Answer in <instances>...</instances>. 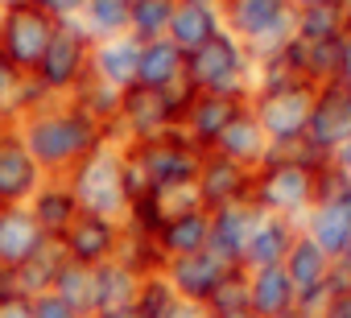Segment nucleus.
Returning a JSON list of instances; mask_svg holds the SVG:
<instances>
[{
  "instance_id": "obj_9",
  "label": "nucleus",
  "mask_w": 351,
  "mask_h": 318,
  "mask_svg": "<svg viewBox=\"0 0 351 318\" xmlns=\"http://www.w3.org/2000/svg\"><path fill=\"white\" fill-rule=\"evenodd\" d=\"M91 50H95V42H91V34L79 21H58L54 38H50V46H46V54H42V62L34 71V79L50 95L66 99L79 87V79L91 71Z\"/></svg>"
},
{
  "instance_id": "obj_14",
  "label": "nucleus",
  "mask_w": 351,
  "mask_h": 318,
  "mask_svg": "<svg viewBox=\"0 0 351 318\" xmlns=\"http://www.w3.org/2000/svg\"><path fill=\"white\" fill-rule=\"evenodd\" d=\"M62 244H66V256L75 260V265H108V260H116L120 256V244H124V223H116V219H104V215H79L71 228H66V236H62Z\"/></svg>"
},
{
  "instance_id": "obj_35",
  "label": "nucleus",
  "mask_w": 351,
  "mask_h": 318,
  "mask_svg": "<svg viewBox=\"0 0 351 318\" xmlns=\"http://www.w3.org/2000/svg\"><path fill=\"white\" fill-rule=\"evenodd\" d=\"M58 95H50L34 75H21V83L13 87V95H9V103H5V112H0V120L5 124H21L25 116H34V112H42L46 103H54Z\"/></svg>"
},
{
  "instance_id": "obj_49",
  "label": "nucleus",
  "mask_w": 351,
  "mask_h": 318,
  "mask_svg": "<svg viewBox=\"0 0 351 318\" xmlns=\"http://www.w3.org/2000/svg\"><path fill=\"white\" fill-rule=\"evenodd\" d=\"M339 260H343V265L351 269V236H347V244H343V256H339Z\"/></svg>"
},
{
  "instance_id": "obj_2",
  "label": "nucleus",
  "mask_w": 351,
  "mask_h": 318,
  "mask_svg": "<svg viewBox=\"0 0 351 318\" xmlns=\"http://www.w3.org/2000/svg\"><path fill=\"white\" fill-rule=\"evenodd\" d=\"M322 157L302 140L285 149H269V162L252 174V203L269 215L302 219L318 203V174H322Z\"/></svg>"
},
{
  "instance_id": "obj_15",
  "label": "nucleus",
  "mask_w": 351,
  "mask_h": 318,
  "mask_svg": "<svg viewBox=\"0 0 351 318\" xmlns=\"http://www.w3.org/2000/svg\"><path fill=\"white\" fill-rule=\"evenodd\" d=\"M248 99H232V95H207V91H195V99L186 103L182 120H178V132L199 149V153H211L219 132L232 124V116L244 108Z\"/></svg>"
},
{
  "instance_id": "obj_43",
  "label": "nucleus",
  "mask_w": 351,
  "mask_h": 318,
  "mask_svg": "<svg viewBox=\"0 0 351 318\" xmlns=\"http://www.w3.org/2000/svg\"><path fill=\"white\" fill-rule=\"evenodd\" d=\"M322 318H351V289H339V293L330 297V306H326Z\"/></svg>"
},
{
  "instance_id": "obj_27",
  "label": "nucleus",
  "mask_w": 351,
  "mask_h": 318,
  "mask_svg": "<svg viewBox=\"0 0 351 318\" xmlns=\"http://www.w3.org/2000/svg\"><path fill=\"white\" fill-rule=\"evenodd\" d=\"M136 289H141V273H132L120 256L95 265V314H116L136 306Z\"/></svg>"
},
{
  "instance_id": "obj_39",
  "label": "nucleus",
  "mask_w": 351,
  "mask_h": 318,
  "mask_svg": "<svg viewBox=\"0 0 351 318\" xmlns=\"http://www.w3.org/2000/svg\"><path fill=\"white\" fill-rule=\"evenodd\" d=\"M34 5L42 13H50L54 21H79V13H83L87 0H34Z\"/></svg>"
},
{
  "instance_id": "obj_24",
  "label": "nucleus",
  "mask_w": 351,
  "mask_h": 318,
  "mask_svg": "<svg viewBox=\"0 0 351 318\" xmlns=\"http://www.w3.org/2000/svg\"><path fill=\"white\" fill-rule=\"evenodd\" d=\"M42 228L29 207H0V269H21L42 248Z\"/></svg>"
},
{
  "instance_id": "obj_19",
  "label": "nucleus",
  "mask_w": 351,
  "mask_h": 318,
  "mask_svg": "<svg viewBox=\"0 0 351 318\" xmlns=\"http://www.w3.org/2000/svg\"><path fill=\"white\" fill-rule=\"evenodd\" d=\"M269 149H273V145H269L261 120H256L252 108L244 103V108L232 116V124L219 132V140H215L211 153H223V157H232V162H240V166H248V170H261V166L269 162Z\"/></svg>"
},
{
  "instance_id": "obj_31",
  "label": "nucleus",
  "mask_w": 351,
  "mask_h": 318,
  "mask_svg": "<svg viewBox=\"0 0 351 318\" xmlns=\"http://www.w3.org/2000/svg\"><path fill=\"white\" fill-rule=\"evenodd\" d=\"M71 265V256H66V244L62 240H54V236H46L42 240V248L17 269L21 273V285H25V293L29 297H38V293H50L54 289V281H58V273Z\"/></svg>"
},
{
  "instance_id": "obj_41",
  "label": "nucleus",
  "mask_w": 351,
  "mask_h": 318,
  "mask_svg": "<svg viewBox=\"0 0 351 318\" xmlns=\"http://www.w3.org/2000/svg\"><path fill=\"white\" fill-rule=\"evenodd\" d=\"M21 83V71L0 54V112H5V103H9V95H13V87Z\"/></svg>"
},
{
  "instance_id": "obj_22",
  "label": "nucleus",
  "mask_w": 351,
  "mask_h": 318,
  "mask_svg": "<svg viewBox=\"0 0 351 318\" xmlns=\"http://www.w3.org/2000/svg\"><path fill=\"white\" fill-rule=\"evenodd\" d=\"M186 83V50H178L169 38L157 42H141V71H136V87H153V91H173Z\"/></svg>"
},
{
  "instance_id": "obj_50",
  "label": "nucleus",
  "mask_w": 351,
  "mask_h": 318,
  "mask_svg": "<svg viewBox=\"0 0 351 318\" xmlns=\"http://www.w3.org/2000/svg\"><path fill=\"white\" fill-rule=\"evenodd\" d=\"M277 318H306V314H302V310L293 306V310H285V314H277Z\"/></svg>"
},
{
  "instance_id": "obj_11",
  "label": "nucleus",
  "mask_w": 351,
  "mask_h": 318,
  "mask_svg": "<svg viewBox=\"0 0 351 318\" xmlns=\"http://www.w3.org/2000/svg\"><path fill=\"white\" fill-rule=\"evenodd\" d=\"M124 149L136 157V166L145 170V178L153 186H161V182H191L199 174V162H203V153L178 128H169L165 136H153V140H141V145H124Z\"/></svg>"
},
{
  "instance_id": "obj_23",
  "label": "nucleus",
  "mask_w": 351,
  "mask_h": 318,
  "mask_svg": "<svg viewBox=\"0 0 351 318\" xmlns=\"http://www.w3.org/2000/svg\"><path fill=\"white\" fill-rule=\"evenodd\" d=\"M136 71H141V42L136 38H112V42H95L91 50V75L104 79L116 91L136 87Z\"/></svg>"
},
{
  "instance_id": "obj_47",
  "label": "nucleus",
  "mask_w": 351,
  "mask_h": 318,
  "mask_svg": "<svg viewBox=\"0 0 351 318\" xmlns=\"http://www.w3.org/2000/svg\"><path fill=\"white\" fill-rule=\"evenodd\" d=\"M343 79H351V34L343 38Z\"/></svg>"
},
{
  "instance_id": "obj_52",
  "label": "nucleus",
  "mask_w": 351,
  "mask_h": 318,
  "mask_svg": "<svg viewBox=\"0 0 351 318\" xmlns=\"http://www.w3.org/2000/svg\"><path fill=\"white\" fill-rule=\"evenodd\" d=\"M0 5H17V0H0Z\"/></svg>"
},
{
  "instance_id": "obj_37",
  "label": "nucleus",
  "mask_w": 351,
  "mask_h": 318,
  "mask_svg": "<svg viewBox=\"0 0 351 318\" xmlns=\"http://www.w3.org/2000/svg\"><path fill=\"white\" fill-rule=\"evenodd\" d=\"M240 310H248V273H244V269H232V273L219 281V289L211 293L207 314H211V318H223V314H240Z\"/></svg>"
},
{
  "instance_id": "obj_32",
  "label": "nucleus",
  "mask_w": 351,
  "mask_h": 318,
  "mask_svg": "<svg viewBox=\"0 0 351 318\" xmlns=\"http://www.w3.org/2000/svg\"><path fill=\"white\" fill-rule=\"evenodd\" d=\"M128 17H132V0H87L79 25L91 34V42H112L128 34Z\"/></svg>"
},
{
  "instance_id": "obj_33",
  "label": "nucleus",
  "mask_w": 351,
  "mask_h": 318,
  "mask_svg": "<svg viewBox=\"0 0 351 318\" xmlns=\"http://www.w3.org/2000/svg\"><path fill=\"white\" fill-rule=\"evenodd\" d=\"M54 293L83 318H95V269L91 265H66L54 281Z\"/></svg>"
},
{
  "instance_id": "obj_10",
  "label": "nucleus",
  "mask_w": 351,
  "mask_h": 318,
  "mask_svg": "<svg viewBox=\"0 0 351 318\" xmlns=\"http://www.w3.org/2000/svg\"><path fill=\"white\" fill-rule=\"evenodd\" d=\"M351 140V79H330L318 87L314 95V116H310V128H306V145L330 162L335 149Z\"/></svg>"
},
{
  "instance_id": "obj_40",
  "label": "nucleus",
  "mask_w": 351,
  "mask_h": 318,
  "mask_svg": "<svg viewBox=\"0 0 351 318\" xmlns=\"http://www.w3.org/2000/svg\"><path fill=\"white\" fill-rule=\"evenodd\" d=\"M17 297H29L25 285H21V273H17V269H0V306H5V302H17Z\"/></svg>"
},
{
  "instance_id": "obj_53",
  "label": "nucleus",
  "mask_w": 351,
  "mask_h": 318,
  "mask_svg": "<svg viewBox=\"0 0 351 318\" xmlns=\"http://www.w3.org/2000/svg\"><path fill=\"white\" fill-rule=\"evenodd\" d=\"M347 13H351V5H347Z\"/></svg>"
},
{
  "instance_id": "obj_38",
  "label": "nucleus",
  "mask_w": 351,
  "mask_h": 318,
  "mask_svg": "<svg viewBox=\"0 0 351 318\" xmlns=\"http://www.w3.org/2000/svg\"><path fill=\"white\" fill-rule=\"evenodd\" d=\"M29 302H34V318H83V314H75L54 289H50V293H38V297H29Z\"/></svg>"
},
{
  "instance_id": "obj_13",
  "label": "nucleus",
  "mask_w": 351,
  "mask_h": 318,
  "mask_svg": "<svg viewBox=\"0 0 351 318\" xmlns=\"http://www.w3.org/2000/svg\"><path fill=\"white\" fill-rule=\"evenodd\" d=\"M252 174L248 166L232 162V157L223 153H203L199 162V199L207 211H219V207H232V203H252Z\"/></svg>"
},
{
  "instance_id": "obj_34",
  "label": "nucleus",
  "mask_w": 351,
  "mask_h": 318,
  "mask_svg": "<svg viewBox=\"0 0 351 318\" xmlns=\"http://www.w3.org/2000/svg\"><path fill=\"white\" fill-rule=\"evenodd\" d=\"M169 21H173V0H132L128 38H136V42L169 38Z\"/></svg>"
},
{
  "instance_id": "obj_12",
  "label": "nucleus",
  "mask_w": 351,
  "mask_h": 318,
  "mask_svg": "<svg viewBox=\"0 0 351 318\" xmlns=\"http://www.w3.org/2000/svg\"><path fill=\"white\" fill-rule=\"evenodd\" d=\"M42 182L46 174L25 149L17 124H0V207H29Z\"/></svg>"
},
{
  "instance_id": "obj_54",
  "label": "nucleus",
  "mask_w": 351,
  "mask_h": 318,
  "mask_svg": "<svg viewBox=\"0 0 351 318\" xmlns=\"http://www.w3.org/2000/svg\"><path fill=\"white\" fill-rule=\"evenodd\" d=\"M0 124H5V120H0Z\"/></svg>"
},
{
  "instance_id": "obj_26",
  "label": "nucleus",
  "mask_w": 351,
  "mask_h": 318,
  "mask_svg": "<svg viewBox=\"0 0 351 318\" xmlns=\"http://www.w3.org/2000/svg\"><path fill=\"white\" fill-rule=\"evenodd\" d=\"M153 240H157V252L165 260L207 252V244H211V211H191L182 219H169V223H161L153 232Z\"/></svg>"
},
{
  "instance_id": "obj_16",
  "label": "nucleus",
  "mask_w": 351,
  "mask_h": 318,
  "mask_svg": "<svg viewBox=\"0 0 351 318\" xmlns=\"http://www.w3.org/2000/svg\"><path fill=\"white\" fill-rule=\"evenodd\" d=\"M165 281L173 285L178 302H191V306H207L211 293L219 289V281L232 273L215 252H195V256H178V260H165Z\"/></svg>"
},
{
  "instance_id": "obj_18",
  "label": "nucleus",
  "mask_w": 351,
  "mask_h": 318,
  "mask_svg": "<svg viewBox=\"0 0 351 318\" xmlns=\"http://www.w3.org/2000/svg\"><path fill=\"white\" fill-rule=\"evenodd\" d=\"M223 0H173V21H169V42L195 54L207 46L215 34H223Z\"/></svg>"
},
{
  "instance_id": "obj_4",
  "label": "nucleus",
  "mask_w": 351,
  "mask_h": 318,
  "mask_svg": "<svg viewBox=\"0 0 351 318\" xmlns=\"http://www.w3.org/2000/svg\"><path fill=\"white\" fill-rule=\"evenodd\" d=\"M186 83L207 95H232V99H252L256 83V62L244 50L236 34H215L207 46L186 54Z\"/></svg>"
},
{
  "instance_id": "obj_30",
  "label": "nucleus",
  "mask_w": 351,
  "mask_h": 318,
  "mask_svg": "<svg viewBox=\"0 0 351 318\" xmlns=\"http://www.w3.org/2000/svg\"><path fill=\"white\" fill-rule=\"evenodd\" d=\"M66 99H71L87 120H95L104 132H112V128H116V116H120V99H124V91L108 87L104 79H95V75L87 71V75L79 79V87H75Z\"/></svg>"
},
{
  "instance_id": "obj_17",
  "label": "nucleus",
  "mask_w": 351,
  "mask_h": 318,
  "mask_svg": "<svg viewBox=\"0 0 351 318\" xmlns=\"http://www.w3.org/2000/svg\"><path fill=\"white\" fill-rule=\"evenodd\" d=\"M256 215H261L256 203H232V207L211 211V244H207V252H215L228 269H244V248L252 240Z\"/></svg>"
},
{
  "instance_id": "obj_51",
  "label": "nucleus",
  "mask_w": 351,
  "mask_h": 318,
  "mask_svg": "<svg viewBox=\"0 0 351 318\" xmlns=\"http://www.w3.org/2000/svg\"><path fill=\"white\" fill-rule=\"evenodd\" d=\"M223 318H256L252 310H240V314H223Z\"/></svg>"
},
{
  "instance_id": "obj_28",
  "label": "nucleus",
  "mask_w": 351,
  "mask_h": 318,
  "mask_svg": "<svg viewBox=\"0 0 351 318\" xmlns=\"http://www.w3.org/2000/svg\"><path fill=\"white\" fill-rule=\"evenodd\" d=\"M281 269L289 273V281H293V289H298V293H310V289H318V285H326V281H330L335 260H330L314 240H306V236L298 232V240H293V248H289V256H285V265H281Z\"/></svg>"
},
{
  "instance_id": "obj_48",
  "label": "nucleus",
  "mask_w": 351,
  "mask_h": 318,
  "mask_svg": "<svg viewBox=\"0 0 351 318\" xmlns=\"http://www.w3.org/2000/svg\"><path fill=\"white\" fill-rule=\"evenodd\" d=\"M95 318H145L136 306H128V310H116V314H95Z\"/></svg>"
},
{
  "instance_id": "obj_3",
  "label": "nucleus",
  "mask_w": 351,
  "mask_h": 318,
  "mask_svg": "<svg viewBox=\"0 0 351 318\" xmlns=\"http://www.w3.org/2000/svg\"><path fill=\"white\" fill-rule=\"evenodd\" d=\"M79 211L87 215H104L124 223L128 219V195H124V145L120 140H104L99 149H91L83 162L66 174Z\"/></svg>"
},
{
  "instance_id": "obj_8",
  "label": "nucleus",
  "mask_w": 351,
  "mask_h": 318,
  "mask_svg": "<svg viewBox=\"0 0 351 318\" xmlns=\"http://www.w3.org/2000/svg\"><path fill=\"white\" fill-rule=\"evenodd\" d=\"M58 21L42 13L34 0H17V5H0V54H5L21 75H34Z\"/></svg>"
},
{
  "instance_id": "obj_5",
  "label": "nucleus",
  "mask_w": 351,
  "mask_h": 318,
  "mask_svg": "<svg viewBox=\"0 0 351 318\" xmlns=\"http://www.w3.org/2000/svg\"><path fill=\"white\" fill-rule=\"evenodd\" d=\"M195 99V87L182 83L173 91H153V87H128L124 99H120V116H116V128L108 132V140H120V145H141V140H153V136H165L169 128H178L186 103Z\"/></svg>"
},
{
  "instance_id": "obj_1",
  "label": "nucleus",
  "mask_w": 351,
  "mask_h": 318,
  "mask_svg": "<svg viewBox=\"0 0 351 318\" xmlns=\"http://www.w3.org/2000/svg\"><path fill=\"white\" fill-rule=\"evenodd\" d=\"M17 132L46 178H66L91 149H99L108 140V132L95 120H87L71 99H54L42 112L25 116L17 124Z\"/></svg>"
},
{
  "instance_id": "obj_36",
  "label": "nucleus",
  "mask_w": 351,
  "mask_h": 318,
  "mask_svg": "<svg viewBox=\"0 0 351 318\" xmlns=\"http://www.w3.org/2000/svg\"><path fill=\"white\" fill-rule=\"evenodd\" d=\"M178 293H173V285L165 281V273H149L141 277V289H136V310L145 318H169L173 310H178Z\"/></svg>"
},
{
  "instance_id": "obj_20",
  "label": "nucleus",
  "mask_w": 351,
  "mask_h": 318,
  "mask_svg": "<svg viewBox=\"0 0 351 318\" xmlns=\"http://www.w3.org/2000/svg\"><path fill=\"white\" fill-rule=\"evenodd\" d=\"M29 215H34V223L42 228V236L62 240L66 228H71L83 211H79V199H75V191H71L66 178H46V182L38 186V195L29 199Z\"/></svg>"
},
{
  "instance_id": "obj_44",
  "label": "nucleus",
  "mask_w": 351,
  "mask_h": 318,
  "mask_svg": "<svg viewBox=\"0 0 351 318\" xmlns=\"http://www.w3.org/2000/svg\"><path fill=\"white\" fill-rule=\"evenodd\" d=\"M0 318H34V302H29V297L5 302V306H0Z\"/></svg>"
},
{
  "instance_id": "obj_29",
  "label": "nucleus",
  "mask_w": 351,
  "mask_h": 318,
  "mask_svg": "<svg viewBox=\"0 0 351 318\" xmlns=\"http://www.w3.org/2000/svg\"><path fill=\"white\" fill-rule=\"evenodd\" d=\"M351 34V13L347 5H314V9H293V38L298 42H339Z\"/></svg>"
},
{
  "instance_id": "obj_25",
  "label": "nucleus",
  "mask_w": 351,
  "mask_h": 318,
  "mask_svg": "<svg viewBox=\"0 0 351 318\" xmlns=\"http://www.w3.org/2000/svg\"><path fill=\"white\" fill-rule=\"evenodd\" d=\"M244 273H248V310L256 318H277V314L298 306V289H293V281L281 265L244 269Z\"/></svg>"
},
{
  "instance_id": "obj_46",
  "label": "nucleus",
  "mask_w": 351,
  "mask_h": 318,
  "mask_svg": "<svg viewBox=\"0 0 351 318\" xmlns=\"http://www.w3.org/2000/svg\"><path fill=\"white\" fill-rule=\"evenodd\" d=\"M293 9H314V5H351V0H289Z\"/></svg>"
},
{
  "instance_id": "obj_45",
  "label": "nucleus",
  "mask_w": 351,
  "mask_h": 318,
  "mask_svg": "<svg viewBox=\"0 0 351 318\" xmlns=\"http://www.w3.org/2000/svg\"><path fill=\"white\" fill-rule=\"evenodd\" d=\"M169 318H211V314H207V306H191V302H182Z\"/></svg>"
},
{
  "instance_id": "obj_21",
  "label": "nucleus",
  "mask_w": 351,
  "mask_h": 318,
  "mask_svg": "<svg viewBox=\"0 0 351 318\" xmlns=\"http://www.w3.org/2000/svg\"><path fill=\"white\" fill-rule=\"evenodd\" d=\"M293 240H298V223H293V219L261 211V215H256V228H252V240H248V248H244V269L285 265Z\"/></svg>"
},
{
  "instance_id": "obj_42",
  "label": "nucleus",
  "mask_w": 351,
  "mask_h": 318,
  "mask_svg": "<svg viewBox=\"0 0 351 318\" xmlns=\"http://www.w3.org/2000/svg\"><path fill=\"white\" fill-rule=\"evenodd\" d=\"M330 170H335V174H339V178L351 186V140L335 149V157H330Z\"/></svg>"
},
{
  "instance_id": "obj_6",
  "label": "nucleus",
  "mask_w": 351,
  "mask_h": 318,
  "mask_svg": "<svg viewBox=\"0 0 351 318\" xmlns=\"http://www.w3.org/2000/svg\"><path fill=\"white\" fill-rule=\"evenodd\" d=\"M223 25L244 42L252 62H261L293 42V5L289 0H223Z\"/></svg>"
},
{
  "instance_id": "obj_7",
  "label": "nucleus",
  "mask_w": 351,
  "mask_h": 318,
  "mask_svg": "<svg viewBox=\"0 0 351 318\" xmlns=\"http://www.w3.org/2000/svg\"><path fill=\"white\" fill-rule=\"evenodd\" d=\"M314 95H318V87H310V83H285V87L252 91L248 108L261 120L273 149L306 140V128H310V116H314Z\"/></svg>"
}]
</instances>
